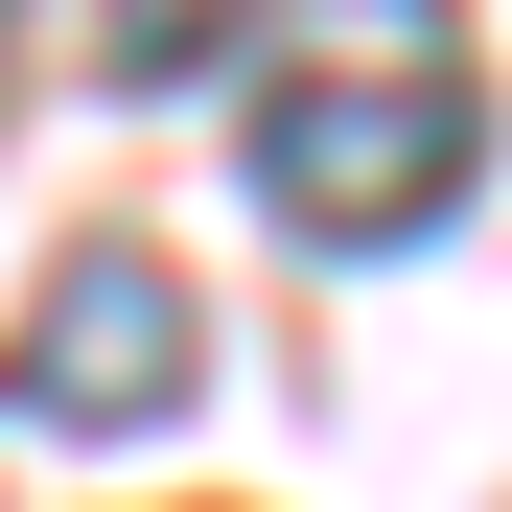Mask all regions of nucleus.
<instances>
[{
    "label": "nucleus",
    "mask_w": 512,
    "mask_h": 512,
    "mask_svg": "<svg viewBox=\"0 0 512 512\" xmlns=\"http://www.w3.org/2000/svg\"><path fill=\"white\" fill-rule=\"evenodd\" d=\"M256 210H280L303 256H419L466 210V163H489V70L466 47H326V70H256Z\"/></svg>",
    "instance_id": "1"
},
{
    "label": "nucleus",
    "mask_w": 512,
    "mask_h": 512,
    "mask_svg": "<svg viewBox=\"0 0 512 512\" xmlns=\"http://www.w3.org/2000/svg\"><path fill=\"white\" fill-rule=\"evenodd\" d=\"M0 396H24V419H70V443H140V419H187V396H210V303L163 280L140 233H94V256H70V280L24 303Z\"/></svg>",
    "instance_id": "2"
}]
</instances>
